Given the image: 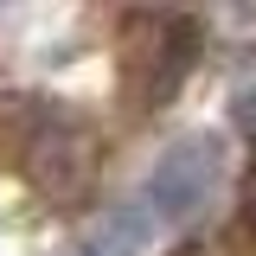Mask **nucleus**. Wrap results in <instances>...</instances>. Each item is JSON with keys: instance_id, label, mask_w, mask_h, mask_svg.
Instances as JSON below:
<instances>
[{"instance_id": "f257e3e1", "label": "nucleus", "mask_w": 256, "mask_h": 256, "mask_svg": "<svg viewBox=\"0 0 256 256\" xmlns=\"http://www.w3.org/2000/svg\"><path fill=\"white\" fill-rule=\"evenodd\" d=\"M218 180H224L218 134H180V141H173V148H166V154L122 192V198H116V212L141 230V244H154V237L186 230V224L212 205Z\"/></svg>"}, {"instance_id": "f03ea898", "label": "nucleus", "mask_w": 256, "mask_h": 256, "mask_svg": "<svg viewBox=\"0 0 256 256\" xmlns=\"http://www.w3.org/2000/svg\"><path fill=\"white\" fill-rule=\"evenodd\" d=\"M198 20L186 13H166V6H141L128 13L122 32H116V52H122V96L134 109H160L166 96L186 84L192 58H198Z\"/></svg>"}, {"instance_id": "7ed1b4c3", "label": "nucleus", "mask_w": 256, "mask_h": 256, "mask_svg": "<svg viewBox=\"0 0 256 256\" xmlns=\"http://www.w3.org/2000/svg\"><path fill=\"white\" fill-rule=\"evenodd\" d=\"M244 230L256 237V166H250V186H244Z\"/></svg>"}]
</instances>
